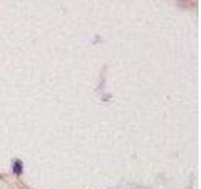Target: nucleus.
Returning a JSON list of instances; mask_svg holds the SVG:
<instances>
[{"mask_svg": "<svg viewBox=\"0 0 201 189\" xmlns=\"http://www.w3.org/2000/svg\"><path fill=\"white\" fill-rule=\"evenodd\" d=\"M14 173L18 174V175L22 173V163H20V161H15V164H14Z\"/></svg>", "mask_w": 201, "mask_h": 189, "instance_id": "nucleus-1", "label": "nucleus"}]
</instances>
